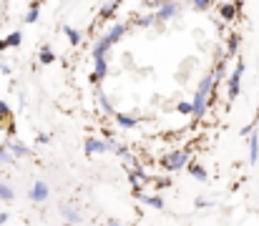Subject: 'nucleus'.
<instances>
[{
    "mask_svg": "<svg viewBox=\"0 0 259 226\" xmlns=\"http://www.w3.org/2000/svg\"><path fill=\"white\" fill-rule=\"evenodd\" d=\"M156 163H159V168H161V171H166V173H176V171H181V168H186V166L191 163V151L189 149L166 151Z\"/></svg>",
    "mask_w": 259,
    "mask_h": 226,
    "instance_id": "f257e3e1",
    "label": "nucleus"
},
{
    "mask_svg": "<svg viewBox=\"0 0 259 226\" xmlns=\"http://www.w3.org/2000/svg\"><path fill=\"white\" fill-rule=\"evenodd\" d=\"M244 71H247V66H244V61L239 58V61L234 63V68H232L229 78H227V101H237V98H239V93H242V78H244Z\"/></svg>",
    "mask_w": 259,
    "mask_h": 226,
    "instance_id": "f03ea898",
    "label": "nucleus"
},
{
    "mask_svg": "<svg viewBox=\"0 0 259 226\" xmlns=\"http://www.w3.org/2000/svg\"><path fill=\"white\" fill-rule=\"evenodd\" d=\"M242 10H244L242 0H237V3H219V20L222 23H234Z\"/></svg>",
    "mask_w": 259,
    "mask_h": 226,
    "instance_id": "7ed1b4c3",
    "label": "nucleus"
},
{
    "mask_svg": "<svg viewBox=\"0 0 259 226\" xmlns=\"http://www.w3.org/2000/svg\"><path fill=\"white\" fill-rule=\"evenodd\" d=\"M0 128H3L8 136L15 133V116H13V108H10V103L3 101V98H0Z\"/></svg>",
    "mask_w": 259,
    "mask_h": 226,
    "instance_id": "20e7f679",
    "label": "nucleus"
},
{
    "mask_svg": "<svg viewBox=\"0 0 259 226\" xmlns=\"http://www.w3.org/2000/svg\"><path fill=\"white\" fill-rule=\"evenodd\" d=\"M126 178H128V184L134 186V191L141 189V186H151V176L144 171V166H139V168H126Z\"/></svg>",
    "mask_w": 259,
    "mask_h": 226,
    "instance_id": "39448f33",
    "label": "nucleus"
},
{
    "mask_svg": "<svg viewBox=\"0 0 259 226\" xmlns=\"http://www.w3.org/2000/svg\"><path fill=\"white\" fill-rule=\"evenodd\" d=\"M134 196L139 199V204H144V206H149V209H156V211H164V206H166L159 194H146L144 189H136Z\"/></svg>",
    "mask_w": 259,
    "mask_h": 226,
    "instance_id": "423d86ee",
    "label": "nucleus"
},
{
    "mask_svg": "<svg viewBox=\"0 0 259 226\" xmlns=\"http://www.w3.org/2000/svg\"><path fill=\"white\" fill-rule=\"evenodd\" d=\"M128 30H131V25H128V23H113L103 38H106V43L113 48V46H116L121 38H126V35H128Z\"/></svg>",
    "mask_w": 259,
    "mask_h": 226,
    "instance_id": "0eeeda50",
    "label": "nucleus"
},
{
    "mask_svg": "<svg viewBox=\"0 0 259 226\" xmlns=\"http://www.w3.org/2000/svg\"><path fill=\"white\" fill-rule=\"evenodd\" d=\"M48 196H51V189H48L46 181H35V184L30 186V191H28V199H30L33 204H43Z\"/></svg>",
    "mask_w": 259,
    "mask_h": 226,
    "instance_id": "6e6552de",
    "label": "nucleus"
},
{
    "mask_svg": "<svg viewBox=\"0 0 259 226\" xmlns=\"http://www.w3.org/2000/svg\"><path fill=\"white\" fill-rule=\"evenodd\" d=\"M179 13H181V3H161V8L156 10V18L159 23H169Z\"/></svg>",
    "mask_w": 259,
    "mask_h": 226,
    "instance_id": "1a4fd4ad",
    "label": "nucleus"
},
{
    "mask_svg": "<svg viewBox=\"0 0 259 226\" xmlns=\"http://www.w3.org/2000/svg\"><path fill=\"white\" fill-rule=\"evenodd\" d=\"M106 75H108V58H96V61H93V71H91V75H88V80H91L93 85H98Z\"/></svg>",
    "mask_w": 259,
    "mask_h": 226,
    "instance_id": "9d476101",
    "label": "nucleus"
},
{
    "mask_svg": "<svg viewBox=\"0 0 259 226\" xmlns=\"http://www.w3.org/2000/svg\"><path fill=\"white\" fill-rule=\"evenodd\" d=\"M106 141L103 139H98V136H86V141H83V153L86 156H101V153H106Z\"/></svg>",
    "mask_w": 259,
    "mask_h": 226,
    "instance_id": "9b49d317",
    "label": "nucleus"
},
{
    "mask_svg": "<svg viewBox=\"0 0 259 226\" xmlns=\"http://www.w3.org/2000/svg\"><path fill=\"white\" fill-rule=\"evenodd\" d=\"M113 121H116V126H118V128L131 131V128H136V126H139V121H141V118H139V116H134V113H123V111H118Z\"/></svg>",
    "mask_w": 259,
    "mask_h": 226,
    "instance_id": "f8f14e48",
    "label": "nucleus"
},
{
    "mask_svg": "<svg viewBox=\"0 0 259 226\" xmlns=\"http://www.w3.org/2000/svg\"><path fill=\"white\" fill-rule=\"evenodd\" d=\"M239 48H242V35L239 33H232L229 38H227V48H224V58L229 61V58H237V53H239Z\"/></svg>",
    "mask_w": 259,
    "mask_h": 226,
    "instance_id": "ddd939ff",
    "label": "nucleus"
},
{
    "mask_svg": "<svg viewBox=\"0 0 259 226\" xmlns=\"http://www.w3.org/2000/svg\"><path fill=\"white\" fill-rule=\"evenodd\" d=\"M20 43H23V33H20V30H13L10 35L0 38V53H5V51H10V48H20Z\"/></svg>",
    "mask_w": 259,
    "mask_h": 226,
    "instance_id": "4468645a",
    "label": "nucleus"
},
{
    "mask_svg": "<svg viewBox=\"0 0 259 226\" xmlns=\"http://www.w3.org/2000/svg\"><path fill=\"white\" fill-rule=\"evenodd\" d=\"M61 216L66 219V224H81L83 219H81V211L78 209H73L71 204H61Z\"/></svg>",
    "mask_w": 259,
    "mask_h": 226,
    "instance_id": "2eb2a0df",
    "label": "nucleus"
},
{
    "mask_svg": "<svg viewBox=\"0 0 259 226\" xmlns=\"http://www.w3.org/2000/svg\"><path fill=\"white\" fill-rule=\"evenodd\" d=\"M186 173H189L194 181H206V178H209V171H206L199 161H191V163L186 166Z\"/></svg>",
    "mask_w": 259,
    "mask_h": 226,
    "instance_id": "dca6fc26",
    "label": "nucleus"
},
{
    "mask_svg": "<svg viewBox=\"0 0 259 226\" xmlns=\"http://www.w3.org/2000/svg\"><path fill=\"white\" fill-rule=\"evenodd\" d=\"M96 101H98V108H101L108 118H116V113H118V111L113 108V103H111V98H108L106 93H98V96H96Z\"/></svg>",
    "mask_w": 259,
    "mask_h": 226,
    "instance_id": "f3484780",
    "label": "nucleus"
},
{
    "mask_svg": "<svg viewBox=\"0 0 259 226\" xmlns=\"http://www.w3.org/2000/svg\"><path fill=\"white\" fill-rule=\"evenodd\" d=\"M38 18H40V3L38 0H33V3H28V10H25V23L28 25H33V23H38Z\"/></svg>",
    "mask_w": 259,
    "mask_h": 226,
    "instance_id": "a211bd4d",
    "label": "nucleus"
},
{
    "mask_svg": "<svg viewBox=\"0 0 259 226\" xmlns=\"http://www.w3.org/2000/svg\"><path fill=\"white\" fill-rule=\"evenodd\" d=\"M156 23H159L156 13H144V15H136L134 18V25H139V28H154Z\"/></svg>",
    "mask_w": 259,
    "mask_h": 226,
    "instance_id": "6ab92c4d",
    "label": "nucleus"
},
{
    "mask_svg": "<svg viewBox=\"0 0 259 226\" xmlns=\"http://www.w3.org/2000/svg\"><path fill=\"white\" fill-rule=\"evenodd\" d=\"M63 35L68 38V43L76 48V46H81V40H83V33L78 30V28H73V25H63Z\"/></svg>",
    "mask_w": 259,
    "mask_h": 226,
    "instance_id": "aec40b11",
    "label": "nucleus"
},
{
    "mask_svg": "<svg viewBox=\"0 0 259 226\" xmlns=\"http://www.w3.org/2000/svg\"><path fill=\"white\" fill-rule=\"evenodd\" d=\"M38 63H40V66H51V63H56V53H53L51 46H40V51H38Z\"/></svg>",
    "mask_w": 259,
    "mask_h": 226,
    "instance_id": "412c9836",
    "label": "nucleus"
},
{
    "mask_svg": "<svg viewBox=\"0 0 259 226\" xmlns=\"http://www.w3.org/2000/svg\"><path fill=\"white\" fill-rule=\"evenodd\" d=\"M5 144H8V149L13 151V156H15V158H23V156H28V153H30V149H28L25 144H20V141H15V139H8Z\"/></svg>",
    "mask_w": 259,
    "mask_h": 226,
    "instance_id": "4be33fe9",
    "label": "nucleus"
},
{
    "mask_svg": "<svg viewBox=\"0 0 259 226\" xmlns=\"http://www.w3.org/2000/svg\"><path fill=\"white\" fill-rule=\"evenodd\" d=\"M211 73H214V80H217V85H219V83H224V80L229 78V75H227V58H219Z\"/></svg>",
    "mask_w": 259,
    "mask_h": 226,
    "instance_id": "5701e85b",
    "label": "nucleus"
},
{
    "mask_svg": "<svg viewBox=\"0 0 259 226\" xmlns=\"http://www.w3.org/2000/svg\"><path fill=\"white\" fill-rule=\"evenodd\" d=\"M118 8H121L118 3H108V5H103V8L98 10V18H101V20H113V15L118 13Z\"/></svg>",
    "mask_w": 259,
    "mask_h": 226,
    "instance_id": "b1692460",
    "label": "nucleus"
},
{
    "mask_svg": "<svg viewBox=\"0 0 259 226\" xmlns=\"http://www.w3.org/2000/svg\"><path fill=\"white\" fill-rule=\"evenodd\" d=\"M257 161H259V131L249 139V163L257 166Z\"/></svg>",
    "mask_w": 259,
    "mask_h": 226,
    "instance_id": "393cba45",
    "label": "nucleus"
},
{
    "mask_svg": "<svg viewBox=\"0 0 259 226\" xmlns=\"http://www.w3.org/2000/svg\"><path fill=\"white\" fill-rule=\"evenodd\" d=\"M0 201H5V204L15 201V191H13V186H8L5 181H0Z\"/></svg>",
    "mask_w": 259,
    "mask_h": 226,
    "instance_id": "a878e982",
    "label": "nucleus"
},
{
    "mask_svg": "<svg viewBox=\"0 0 259 226\" xmlns=\"http://www.w3.org/2000/svg\"><path fill=\"white\" fill-rule=\"evenodd\" d=\"M151 186H156L159 191H161V189H171L174 178H169V176H151Z\"/></svg>",
    "mask_w": 259,
    "mask_h": 226,
    "instance_id": "bb28decb",
    "label": "nucleus"
},
{
    "mask_svg": "<svg viewBox=\"0 0 259 226\" xmlns=\"http://www.w3.org/2000/svg\"><path fill=\"white\" fill-rule=\"evenodd\" d=\"M0 163H8V166L15 163V156H13V151L8 149V144H0Z\"/></svg>",
    "mask_w": 259,
    "mask_h": 226,
    "instance_id": "cd10ccee",
    "label": "nucleus"
},
{
    "mask_svg": "<svg viewBox=\"0 0 259 226\" xmlns=\"http://www.w3.org/2000/svg\"><path fill=\"white\" fill-rule=\"evenodd\" d=\"M176 113H181V116H194V103H191V101H179V103H176Z\"/></svg>",
    "mask_w": 259,
    "mask_h": 226,
    "instance_id": "c85d7f7f",
    "label": "nucleus"
},
{
    "mask_svg": "<svg viewBox=\"0 0 259 226\" xmlns=\"http://www.w3.org/2000/svg\"><path fill=\"white\" fill-rule=\"evenodd\" d=\"M209 8H211V0H194L191 3V10H196V13H209Z\"/></svg>",
    "mask_w": 259,
    "mask_h": 226,
    "instance_id": "c756f323",
    "label": "nucleus"
},
{
    "mask_svg": "<svg viewBox=\"0 0 259 226\" xmlns=\"http://www.w3.org/2000/svg\"><path fill=\"white\" fill-rule=\"evenodd\" d=\"M194 206H196V209H211V206H214V201H209V199L199 196V199L194 201Z\"/></svg>",
    "mask_w": 259,
    "mask_h": 226,
    "instance_id": "7c9ffc66",
    "label": "nucleus"
},
{
    "mask_svg": "<svg viewBox=\"0 0 259 226\" xmlns=\"http://www.w3.org/2000/svg\"><path fill=\"white\" fill-rule=\"evenodd\" d=\"M35 144H38V146H48V144H51V136H48V133H38V136H35Z\"/></svg>",
    "mask_w": 259,
    "mask_h": 226,
    "instance_id": "2f4dec72",
    "label": "nucleus"
},
{
    "mask_svg": "<svg viewBox=\"0 0 259 226\" xmlns=\"http://www.w3.org/2000/svg\"><path fill=\"white\" fill-rule=\"evenodd\" d=\"M8 221H10V214L8 211H0V226H5Z\"/></svg>",
    "mask_w": 259,
    "mask_h": 226,
    "instance_id": "473e14b6",
    "label": "nucleus"
},
{
    "mask_svg": "<svg viewBox=\"0 0 259 226\" xmlns=\"http://www.w3.org/2000/svg\"><path fill=\"white\" fill-rule=\"evenodd\" d=\"M0 73H3V75H10V73H13V68H10L8 63H0Z\"/></svg>",
    "mask_w": 259,
    "mask_h": 226,
    "instance_id": "72a5a7b5",
    "label": "nucleus"
},
{
    "mask_svg": "<svg viewBox=\"0 0 259 226\" xmlns=\"http://www.w3.org/2000/svg\"><path fill=\"white\" fill-rule=\"evenodd\" d=\"M106 226H123V224H121V221H116V219H108V224Z\"/></svg>",
    "mask_w": 259,
    "mask_h": 226,
    "instance_id": "f704fd0d",
    "label": "nucleus"
},
{
    "mask_svg": "<svg viewBox=\"0 0 259 226\" xmlns=\"http://www.w3.org/2000/svg\"><path fill=\"white\" fill-rule=\"evenodd\" d=\"M61 226H71V224H61Z\"/></svg>",
    "mask_w": 259,
    "mask_h": 226,
    "instance_id": "c9c22d12",
    "label": "nucleus"
}]
</instances>
